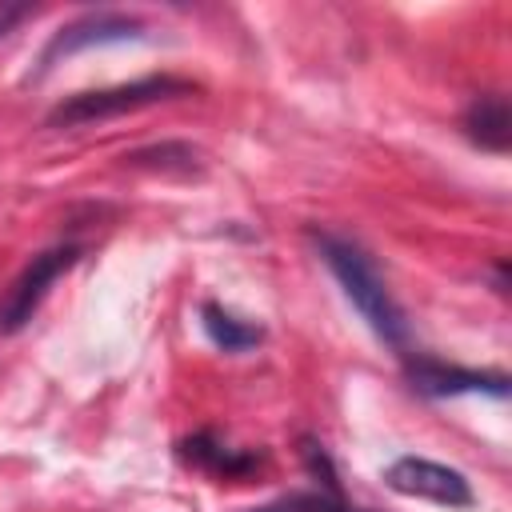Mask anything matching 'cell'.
<instances>
[{"label": "cell", "instance_id": "30bf717a", "mask_svg": "<svg viewBox=\"0 0 512 512\" xmlns=\"http://www.w3.org/2000/svg\"><path fill=\"white\" fill-rule=\"evenodd\" d=\"M292 508L296 512H368V508H348L340 496H320V492H308V496H292Z\"/></svg>", "mask_w": 512, "mask_h": 512}, {"label": "cell", "instance_id": "9c48e42d", "mask_svg": "<svg viewBox=\"0 0 512 512\" xmlns=\"http://www.w3.org/2000/svg\"><path fill=\"white\" fill-rule=\"evenodd\" d=\"M184 448H188V456H192V460H200L204 468H212V472H224V476H240V472H248V468L256 464L252 456H236L232 448L216 444L212 436H196V440H188Z\"/></svg>", "mask_w": 512, "mask_h": 512}, {"label": "cell", "instance_id": "ba28073f", "mask_svg": "<svg viewBox=\"0 0 512 512\" xmlns=\"http://www.w3.org/2000/svg\"><path fill=\"white\" fill-rule=\"evenodd\" d=\"M200 320H204V332L212 336V344L216 348H224V352H244V348H256L260 344V328L256 324H244V320H236L232 312H224L220 304H204L200 308Z\"/></svg>", "mask_w": 512, "mask_h": 512}, {"label": "cell", "instance_id": "6da1fadb", "mask_svg": "<svg viewBox=\"0 0 512 512\" xmlns=\"http://www.w3.org/2000/svg\"><path fill=\"white\" fill-rule=\"evenodd\" d=\"M316 248L324 256V264L332 268V276L340 280L344 296L352 300V308L368 320V328L392 344V348H404L408 344V320H404V308L392 300V292L384 288L376 264L364 256V248H356L352 240H340L332 232H320L316 236Z\"/></svg>", "mask_w": 512, "mask_h": 512}, {"label": "cell", "instance_id": "8fae6325", "mask_svg": "<svg viewBox=\"0 0 512 512\" xmlns=\"http://www.w3.org/2000/svg\"><path fill=\"white\" fill-rule=\"evenodd\" d=\"M24 16H28V4H0V36H8L12 24L24 20Z\"/></svg>", "mask_w": 512, "mask_h": 512}, {"label": "cell", "instance_id": "7c38bea8", "mask_svg": "<svg viewBox=\"0 0 512 512\" xmlns=\"http://www.w3.org/2000/svg\"><path fill=\"white\" fill-rule=\"evenodd\" d=\"M264 512H276V508H264Z\"/></svg>", "mask_w": 512, "mask_h": 512}, {"label": "cell", "instance_id": "8992f818", "mask_svg": "<svg viewBox=\"0 0 512 512\" xmlns=\"http://www.w3.org/2000/svg\"><path fill=\"white\" fill-rule=\"evenodd\" d=\"M408 384L424 396H460V392H484V396H508V376L504 372H476V368H456L440 364L428 356L408 360Z\"/></svg>", "mask_w": 512, "mask_h": 512}, {"label": "cell", "instance_id": "52a82bcc", "mask_svg": "<svg viewBox=\"0 0 512 512\" xmlns=\"http://www.w3.org/2000/svg\"><path fill=\"white\" fill-rule=\"evenodd\" d=\"M464 132L484 152H508V144H512V108H508V96H500V92L476 96L468 104V112H464Z\"/></svg>", "mask_w": 512, "mask_h": 512}, {"label": "cell", "instance_id": "7a4b0ae2", "mask_svg": "<svg viewBox=\"0 0 512 512\" xmlns=\"http://www.w3.org/2000/svg\"><path fill=\"white\" fill-rule=\"evenodd\" d=\"M188 92H196L192 80L144 76V80H132V84H112V88H100V92L68 96V100L48 116V124H52V128H76V124L124 116V112H136V108H148V104H160V100H172V96H188Z\"/></svg>", "mask_w": 512, "mask_h": 512}, {"label": "cell", "instance_id": "3957f363", "mask_svg": "<svg viewBox=\"0 0 512 512\" xmlns=\"http://www.w3.org/2000/svg\"><path fill=\"white\" fill-rule=\"evenodd\" d=\"M76 260H80V248H76V244H56V248L32 256L28 268L12 280V288H8L4 300H0V332H20V328L36 316L40 300L48 296V288H52Z\"/></svg>", "mask_w": 512, "mask_h": 512}, {"label": "cell", "instance_id": "5b68a950", "mask_svg": "<svg viewBox=\"0 0 512 512\" xmlns=\"http://www.w3.org/2000/svg\"><path fill=\"white\" fill-rule=\"evenodd\" d=\"M140 32H144V28H140V20H132V16H120V12H88V16L72 20V24H64V28L48 40V48H44V56H40V72H48L56 60H64V56H72V52H84V48H96V44L136 40Z\"/></svg>", "mask_w": 512, "mask_h": 512}, {"label": "cell", "instance_id": "277c9868", "mask_svg": "<svg viewBox=\"0 0 512 512\" xmlns=\"http://www.w3.org/2000/svg\"><path fill=\"white\" fill-rule=\"evenodd\" d=\"M388 488L400 496H416V500H432L440 508H468L472 504V484L464 472L424 460V456H400L388 464L384 472Z\"/></svg>", "mask_w": 512, "mask_h": 512}]
</instances>
